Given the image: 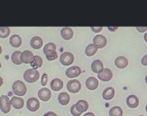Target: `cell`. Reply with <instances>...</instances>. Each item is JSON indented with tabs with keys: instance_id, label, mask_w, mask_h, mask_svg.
<instances>
[{
	"instance_id": "35",
	"label": "cell",
	"mask_w": 147,
	"mask_h": 116,
	"mask_svg": "<svg viewBox=\"0 0 147 116\" xmlns=\"http://www.w3.org/2000/svg\"><path fill=\"white\" fill-rule=\"evenodd\" d=\"M43 116H58V115L55 113H54V112H48Z\"/></svg>"
},
{
	"instance_id": "39",
	"label": "cell",
	"mask_w": 147,
	"mask_h": 116,
	"mask_svg": "<svg viewBox=\"0 0 147 116\" xmlns=\"http://www.w3.org/2000/svg\"><path fill=\"white\" fill-rule=\"evenodd\" d=\"M144 41H145V42H147V32H146V33L144 34Z\"/></svg>"
},
{
	"instance_id": "9",
	"label": "cell",
	"mask_w": 147,
	"mask_h": 116,
	"mask_svg": "<svg viewBox=\"0 0 147 116\" xmlns=\"http://www.w3.org/2000/svg\"><path fill=\"white\" fill-rule=\"evenodd\" d=\"M93 42H94V44L98 48V49H103L107 43V40L105 36L103 35H97L94 37L93 39Z\"/></svg>"
},
{
	"instance_id": "36",
	"label": "cell",
	"mask_w": 147,
	"mask_h": 116,
	"mask_svg": "<svg viewBox=\"0 0 147 116\" xmlns=\"http://www.w3.org/2000/svg\"><path fill=\"white\" fill-rule=\"evenodd\" d=\"M83 116H95V115H94L93 113H91V112H90V113H85Z\"/></svg>"
},
{
	"instance_id": "3",
	"label": "cell",
	"mask_w": 147,
	"mask_h": 116,
	"mask_svg": "<svg viewBox=\"0 0 147 116\" xmlns=\"http://www.w3.org/2000/svg\"><path fill=\"white\" fill-rule=\"evenodd\" d=\"M39 77H40V73L36 69H27L24 74V80L29 83L36 82L39 79Z\"/></svg>"
},
{
	"instance_id": "24",
	"label": "cell",
	"mask_w": 147,
	"mask_h": 116,
	"mask_svg": "<svg viewBox=\"0 0 147 116\" xmlns=\"http://www.w3.org/2000/svg\"><path fill=\"white\" fill-rule=\"evenodd\" d=\"M76 108L77 110L80 112V113H84L86 112L88 109V102L85 100H80L77 101V103L76 104Z\"/></svg>"
},
{
	"instance_id": "14",
	"label": "cell",
	"mask_w": 147,
	"mask_h": 116,
	"mask_svg": "<svg viewBox=\"0 0 147 116\" xmlns=\"http://www.w3.org/2000/svg\"><path fill=\"white\" fill-rule=\"evenodd\" d=\"M126 105L130 108H136L139 105V100L136 95L131 94V95L127 96V98H126Z\"/></svg>"
},
{
	"instance_id": "19",
	"label": "cell",
	"mask_w": 147,
	"mask_h": 116,
	"mask_svg": "<svg viewBox=\"0 0 147 116\" xmlns=\"http://www.w3.org/2000/svg\"><path fill=\"white\" fill-rule=\"evenodd\" d=\"M114 94H115L114 88H112V87H108V88H105V90L103 91L102 97L106 100H112L114 97Z\"/></svg>"
},
{
	"instance_id": "34",
	"label": "cell",
	"mask_w": 147,
	"mask_h": 116,
	"mask_svg": "<svg viewBox=\"0 0 147 116\" xmlns=\"http://www.w3.org/2000/svg\"><path fill=\"white\" fill-rule=\"evenodd\" d=\"M136 29L139 32H145L147 30V27H137Z\"/></svg>"
},
{
	"instance_id": "15",
	"label": "cell",
	"mask_w": 147,
	"mask_h": 116,
	"mask_svg": "<svg viewBox=\"0 0 147 116\" xmlns=\"http://www.w3.org/2000/svg\"><path fill=\"white\" fill-rule=\"evenodd\" d=\"M11 106L16 109H21L24 106V100L21 97L18 96H13L11 100Z\"/></svg>"
},
{
	"instance_id": "4",
	"label": "cell",
	"mask_w": 147,
	"mask_h": 116,
	"mask_svg": "<svg viewBox=\"0 0 147 116\" xmlns=\"http://www.w3.org/2000/svg\"><path fill=\"white\" fill-rule=\"evenodd\" d=\"M11 104L9 97L7 95H2L0 96V109L2 110L3 113H8L11 111Z\"/></svg>"
},
{
	"instance_id": "25",
	"label": "cell",
	"mask_w": 147,
	"mask_h": 116,
	"mask_svg": "<svg viewBox=\"0 0 147 116\" xmlns=\"http://www.w3.org/2000/svg\"><path fill=\"white\" fill-rule=\"evenodd\" d=\"M30 65H31L32 69L37 70V69L41 68L42 65V58L40 55H35L34 59H33L32 63H30Z\"/></svg>"
},
{
	"instance_id": "17",
	"label": "cell",
	"mask_w": 147,
	"mask_h": 116,
	"mask_svg": "<svg viewBox=\"0 0 147 116\" xmlns=\"http://www.w3.org/2000/svg\"><path fill=\"white\" fill-rule=\"evenodd\" d=\"M63 81L59 78H55L50 82V88L54 91H60L63 88Z\"/></svg>"
},
{
	"instance_id": "22",
	"label": "cell",
	"mask_w": 147,
	"mask_h": 116,
	"mask_svg": "<svg viewBox=\"0 0 147 116\" xmlns=\"http://www.w3.org/2000/svg\"><path fill=\"white\" fill-rule=\"evenodd\" d=\"M58 101L61 105L66 106L70 101V95L66 92H62V93L59 94V95H58Z\"/></svg>"
},
{
	"instance_id": "6",
	"label": "cell",
	"mask_w": 147,
	"mask_h": 116,
	"mask_svg": "<svg viewBox=\"0 0 147 116\" xmlns=\"http://www.w3.org/2000/svg\"><path fill=\"white\" fill-rule=\"evenodd\" d=\"M67 88L70 93L76 94V93H78L81 90L82 84H81L80 81H78V80H71V81H69L67 82Z\"/></svg>"
},
{
	"instance_id": "13",
	"label": "cell",
	"mask_w": 147,
	"mask_h": 116,
	"mask_svg": "<svg viewBox=\"0 0 147 116\" xmlns=\"http://www.w3.org/2000/svg\"><path fill=\"white\" fill-rule=\"evenodd\" d=\"M91 69L95 74H100L104 70V65L103 63L100 60H94L91 64Z\"/></svg>"
},
{
	"instance_id": "43",
	"label": "cell",
	"mask_w": 147,
	"mask_h": 116,
	"mask_svg": "<svg viewBox=\"0 0 147 116\" xmlns=\"http://www.w3.org/2000/svg\"><path fill=\"white\" fill-rule=\"evenodd\" d=\"M1 67H2V64H1V63H0V69H1Z\"/></svg>"
},
{
	"instance_id": "41",
	"label": "cell",
	"mask_w": 147,
	"mask_h": 116,
	"mask_svg": "<svg viewBox=\"0 0 147 116\" xmlns=\"http://www.w3.org/2000/svg\"><path fill=\"white\" fill-rule=\"evenodd\" d=\"M145 83L147 84V76H145Z\"/></svg>"
},
{
	"instance_id": "7",
	"label": "cell",
	"mask_w": 147,
	"mask_h": 116,
	"mask_svg": "<svg viewBox=\"0 0 147 116\" xmlns=\"http://www.w3.org/2000/svg\"><path fill=\"white\" fill-rule=\"evenodd\" d=\"M27 108L30 111V112H36L39 109L40 107V101L37 98L35 97H31L27 100L26 103Z\"/></svg>"
},
{
	"instance_id": "38",
	"label": "cell",
	"mask_w": 147,
	"mask_h": 116,
	"mask_svg": "<svg viewBox=\"0 0 147 116\" xmlns=\"http://www.w3.org/2000/svg\"><path fill=\"white\" fill-rule=\"evenodd\" d=\"M108 30H111V31H112V30H118V28H117V27H116V28H111V27H109V28H108Z\"/></svg>"
},
{
	"instance_id": "37",
	"label": "cell",
	"mask_w": 147,
	"mask_h": 116,
	"mask_svg": "<svg viewBox=\"0 0 147 116\" xmlns=\"http://www.w3.org/2000/svg\"><path fill=\"white\" fill-rule=\"evenodd\" d=\"M3 83H4V80H3V78L1 76H0V87L3 85Z\"/></svg>"
},
{
	"instance_id": "16",
	"label": "cell",
	"mask_w": 147,
	"mask_h": 116,
	"mask_svg": "<svg viewBox=\"0 0 147 116\" xmlns=\"http://www.w3.org/2000/svg\"><path fill=\"white\" fill-rule=\"evenodd\" d=\"M99 86V81L95 77H88L86 81V87L89 90H95Z\"/></svg>"
},
{
	"instance_id": "11",
	"label": "cell",
	"mask_w": 147,
	"mask_h": 116,
	"mask_svg": "<svg viewBox=\"0 0 147 116\" xmlns=\"http://www.w3.org/2000/svg\"><path fill=\"white\" fill-rule=\"evenodd\" d=\"M113 78V72L109 69H104V70L98 74V79L102 81V82H109Z\"/></svg>"
},
{
	"instance_id": "29",
	"label": "cell",
	"mask_w": 147,
	"mask_h": 116,
	"mask_svg": "<svg viewBox=\"0 0 147 116\" xmlns=\"http://www.w3.org/2000/svg\"><path fill=\"white\" fill-rule=\"evenodd\" d=\"M11 33V29L9 27H0V38H6Z\"/></svg>"
},
{
	"instance_id": "42",
	"label": "cell",
	"mask_w": 147,
	"mask_h": 116,
	"mask_svg": "<svg viewBox=\"0 0 147 116\" xmlns=\"http://www.w3.org/2000/svg\"><path fill=\"white\" fill-rule=\"evenodd\" d=\"M145 111H146V113H147V105H146V107H145Z\"/></svg>"
},
{
	"instance_id": "27",
	"label": "cell",
	"mask_w": 147,
	"mask_h": 116,
	"mask_svg": "<svg viewBox=\"0 0 147 116\" xmlns=\"http://www.w3.org/2000/svg\"><path fill=\"white\" fill-rule=\"evenodd\" d=\"M109 116H123V109L119 106H114L109 110Z\"/></svg>"
},
{
	"instance_id": "26",
	"label": "cell",
	"mask_w": 147,
	"mask_h": 116,
	"mask_svg": "<svg viewBox=\"0 0 147 116\" xmlns=\"http://www.w3.org/2000/svg\"><path fill=\"white\" fill-rule=\"evenodd\" d=\"M21 55H22V52L20 51H15L12 53L11 55V61L14 64L16 65H20L22 64V61H21Z\"/></svg>"
},
{
	"instance_id": "10",
	"label": "cell",
	"mask_w": 147,
	"mask_h": 116,
	"mask_svg": "<svg viewBox=\"0 0 147 116\" xmlns=\"http://www.w3.org/2000/svg\"><path fill=\"white\" fill-rule=\"evenodd\" d=\"M34 55L30 50H24V52H22L21 55V61L23 63L25 64H30L34 59Z\"/></svg>"
},
{
	"instance_id": "21",
	"label": "cell",
	"mask_w": 147,
	"mask_h": 116,
	"mask_svg": "<svg viewBox=\"0 0 147 116\" xmlns=\"http://www.w3.org/2000/svg\"><path fill=\"white\" fill-rule=\"evenodd\" d=\"M43 41L40 36H34L30 40V46L35 49H39L42 47Z\"/></svg>"
},
{
	"instance_id": "31",
	"label": "cell",
	"mask_w": 147,
	"mask_h": 116,
	"mask_svg": "<svg viewBox=\"0 0 147 116\" xmlns=\"http://www.w3.org/2000/svg\"><path fill=\"white\" fill-rule=\"evenodd\" d=\"M48 83V75L46 73H44L42 76V81H41V84L42 86H46Z\"/></svg>"
},
{
	"instance_id": "33",
	"label": "cell",
	"mask_w": 147,
	"mask_h": 116,
	"mask_svg": "<svg viewBox=\"0 0 147 116\" xmlns=\"http://www.w3.org/2000/svg\"><path fill=\"white\" fill-rule=\"evenodd\" d=\"M141 63H142V65H144V66H147V54L142 58Z\"/></svg>"
},
{
	"instance_id": "20",
	"label": "cell",
	"mask_w": 147,
	"mask_h": 116,
	"mask_svg": "<svg viewBox=\"0 0 147 116\" xmlns=\"http://www.w3.org/2000/svg\"><path fill=\"white\" fill-rule=\"evenodd\" d=\"M115 65L118 69H125L128 65V60L125 56H119L115 60Z\"/></svg>"
},
{
	"instance_id": "28",
	"label": "cell",
	"mask_w": 147,
	"mask_h": 116,
	"mask_svg": "<svg viewBox=\"0 0 147 116\" xmlns=\"http://www.w3.org/2000/svg\"><path fill=\"white\" fill-rule=\"evenodd\" d=\"M98 49H98L94 43H91V44H89V45L86 48V49H85V54H86V55H88V56H93V55H94L96 54V52H97Z\"/></svg>"
},
{
	"instance_id": "18",
	"label": "cell",
	"mask_w": 147,
	"mask_h": 116,
	"mask_svg": "<svg viewBox=\"0 0 147 116\" xmlns=\"http://www.w3.org/2000/svg\"><path fill=\"white\" fill-rule=\"evenodd\" d=\"M61 36L65 40H70L74 36V31L69 27H64L61 30Z\"/></svg>"
},
{
	"instance_id": "40",
	"label": "cell",
	"mask_w": 147,
	"mask_h": 116,
	"mask_svg": "<svg viewBox=\"0 0 147 116\" xmlns=\"http://www.w3.org/2000/svg\"><path fill=\"white\" fill-rule=\"evenodd\" d=\"M1 53H2V47L0 46V55H1Z\"/></svg>"
},
{
	"instance_id": "1",
	"label": "cell",
	"mask_w": 147,
	"mask_h": 116,
	"mask_svg": "<svg viewBox=\"0 0 147 116\" xmlns=\"http://www.w3.org/2000/svg\"><path fill=\"white\" fill-rule=\"evenodd\" d=\"M43 53L49 61L56 60L58 55L56 52V45L54 42H49L43 47Z\"/></svg>"
},
{
	"instance_id": "8",
	"label": "cell",
	"mask_w": 147,
	"mask_h": 116,
	"mask_svg": "<svg viewBox=\"0 0 147 116\" xmlns=\"http://www.w3.org/2000/svg\"><path fill=\"white\" fill-rule=\"evenodd\" d=\"M81 74H82V69L78 66H72L66 70V76L70 79L78 77Z\"/></svg>"
},
{
	"instance_id": "2",
	"label": "cell",
	"mask_w": 147,
	"mask_h": 116,
	"mask_svg": "<svg viewBox=\"0 0 147 116\" xmlns=\"http://www.w3.org/2000/svg\"><path fill=\"white\" fill-rule=\"evenodd\" d=\"M12 91L14 93V94H16L17 96H24L26 94L27 92V87L26 85L22 82V81H16L13 84H12Z\"/></svg>"
},
{
	"instance_id": "5",
	"label": "cell",
	"mask_w": 147,
	"mask_h": 116,
	"mask_svg": "<svg viewBox=\"0 0 147 116\" xmlns=\"http://www.w3.org/2000/svg\"><path fill=\"white\" fill-rule=\"evenodd\" d=\"M75 57L74 55L70 52H64L60 56V62L63 66H70L73 64Z\"/></svg>"
},
{
	"instance_id": "12",
	"label": "cell",
	"mask_w": 147,
	"mask_h": 116,
	"mask_svg": "<svg viewBox=\"0 0 147 116\" xmlns=\"http://www.w3.org/2000/svg\"><path fill=\"white\" fill-rule=\"evenodd\" d=\"M39 99L42 101H49L51 98V91L47 88H42L38 91L37 94Z\"/></svg>"
},
{
	"instance_id": "30",
	"label": "cell",
	"mask_w": 147,
	"mask_h": 116,
	"mask_svg": "<svg viewBox=\"0 0 147 116\" xmlns=\"http://www.w3.org/2000/svg\"><path fill=\"white\" fill-rule=\"evenodd\" d=\"M70 113H71V114L74 115V116H80V115H82V113H80V112L77 110L76 104H75V105H73V106L71 107V108H70Z\"/></svg>"
},
{
	"instance_id": "32",
	"label": "cell",
	"mask_w": 147,
	"mask_h": 116,
	"mask_svg": "<svg viewBox=\"0 0 147 116\" xmlns=\"http://www.w3.org/2000/svg\"><path fill=\"white\" fill-rule=\"evenodd\" d=\"M91 30H92V31H93V32L99 33V32H100V31H101L102 27H92V28H91Z\"/></svg>"
},
{
	"instance_id": "23",
	"label": "cell",
	"mask_w": 147,
	"mask_h": 116,
	"mask_svg": "<svg viewBox=\"0 0 147 116\" xmlns=\"http://www.w3.org/2000/svg\"><path fill=\"white\" fill-rule=\"evenodd\" d=\"M10 43L14 48H18L22 45V38L19 35H13L10 38Z\"/></svg>"
}]
</instances>
